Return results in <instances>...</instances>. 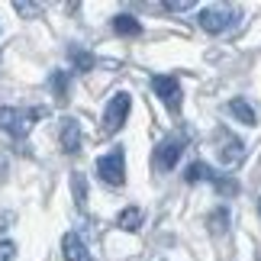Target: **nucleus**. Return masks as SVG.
Segmentation results:
<instances>
[{
    "label": "nucleus",
    "instance_id": "nucleus-1",
    "mask_svg": "<svg viewBox=\"0 0 261 261\" xmlns=\"http://www.w3.org/2000/svg\"><path fill=\"white\" fill-rule=\"evenodd\" d=\"M45 110H16V107H0V129L10 133L13 139L29 136V129L36 126V119L42 116Z\"/></svg>",
    "mask_w": 261,
    "mask_h": 261
},
{
    "label": "nucleus",
    "instance_id": "nucleus-2",
    "mask_svg": "<svg viewBox=\"0 0 261 261\" xmlns=\"http://www.w3.org/2000/svg\"><path fill=\"white\" fill-rule=\"evenodd\" d=\"M129 107H133V97L119 90V94H116V97L107 103V110H103V119H100V133H103V136H116L119 129L126 126Z\"/></svg>",
    "mask_w": 261,
    "mask_h": 261
},
{
    "label": "nucleus",
    "instance_id": "nucleus-3",
    "mask_svg": "<svg viewBox=\"0 0 261 261\" xmlns=\"http://www.w3.org/2000/svg\"><path fill=\"white\" fill-rule=\"evenodd\" d=\"M97 174L110 187H123L126 184V155H123V148H113L110 155L97 158Z\"/></svg>",
    "mask_w": 261,
    "mask_h": 261
},
{
    "label": "nucleus",
    "instance_id": "nucleus-4",
    "mask_svg": "<svg viewBox=\"0 0 261 261\" xmlns=\"http://www.w3.org/2000/svg\"><path fill=\"white\" fill-rule=\"evenodd\" d=\"M152 90H155V97L162 100L171 113H180V100H184V94H180V81H177V77H171V74H155L152 77Z\"/></svg>",
    "mask_w": 261,
    "mask_h": 261
},
{
    "label": "nucleus",
    "instance_id": "nucleus-5",
    "mask_svg": "<svg viewBox=\"0 0 261 261\" xmlns=\"http://www.w3.org/2000/svg\"><path fill=\"white\" fill-rule=\"evenodd\" d=\"M236 19H239V7H206L200 13V26L216 36V33H226Z\"/></svg>",
    "mask_w": 261,
    "mask_h": 261
},
{
    "label": "nucleus",
    "instance_id": "nucleus-6",
    "mask_svg": "<svg viewBox=\"0 0 261 261\" xmlns=\"http://www.w3.org/2000/svg\"><path fill=\"white\" fill-rule=\"evenodd\" d=\"M180 152H184V142H180L177 136H168V139H162V142H158V148H155V158H152L155 171H171V168L177 165Z\"/></svg>",
    "mask_w": 261,
    "mask_h": 261
},
{
    "label": "nucleus",
    "instance_id": "nucleus-7",
    "mask_svg": "<svg viewBox=\"0 0 261 261\" xmlns=\"http://www.w3.org/2000/svg\"><path fill=\"white\" fill-rule=\"evenodd\" d=\"M223 142L226 145H219V162H223V168H236L245 158V145L239 142L236 136H229V133H223Z\"/></svg>",
    "mask_w": 261,
    "mask_h": 261
},
{
    "label": "nucleus",
    "instance_id": "nucleus-8",
    "mask_svg": "<svg viewBox=\"0 0 261 261\" xmlns=\"http://www.w3.org/2000/svg\"><path fill=\"white\" fill-rule=\"evenodd\" d=\"M58 142H62V148L68 155H74L77 148H81V126H77V119L68 116L62 123V133H58Z\"/></svg>",
    "mask_w": 261,
    "mask_h": 261
},
{
    "label": "nucleus",
    "instance_id": "nucleus-9",
    "mask_svg": "<svg viewBox=\"0 0 261 261\" xmlns=\"http://www.w3.org/2000/svg\"><path fill=\"white\" fill-rule=\"evenodd\" d=\"M62 255H65V261H90L87 245H84L74 232H68V236L62 239Z\"/></svg>",
    "mask_w": 261,
    "mask_h": 261
},
{
    "label": "nucleus",
    "instance_id": "nucleus-10",
    "mask_svg": "<svg viewBox=\"0 0 261 261\" xmlns=\"http://www.w3.org/2000/svg\"><path fill=\"white\" fill-rule=\"evenodd\" d=\"M113 29H116L119 36H133V39L142 36V23H139L133 13H119V16L113 19Z\"/></svg>",
    "mask_w": 261,
    "mask_h": 261
},
{
    "label": "nucleus",
    "instance_id": "nucleus-11",
    "mask_svg": "<svg viewBox=\"0 0 261 261\" xmlns=\"http://www.w3.org/2000/svg\"><path fill=\"white\" fill-rule=\"evenodd\" d=\"M229 113H232L239 123L255 126V110H252V103H248V100H242V97H236L232 103H229Z\"/></svg>",
    "mask_w": 261,
    "mask_h": 261
},
{
    "label": "nucleus",
    "instance_id": "nucleus-12",
    "mask_svg": "<svg viewBox=\"0 0 261 261\" xmlns=\"http://www.w3.org/2000/svg\"><path fill=\"white\" fill-rule=\"evenodd\" d=\"M142 210H139V206H126L123 210V213H119V219H116V223H119V229H126V232H136V229L139 226H142Z\"/></svg>",
    "mask_w": 261,
    "mask_h": 261
},
{
    "label": "nucleus",
    "instance_id": "nucleus-13",
    "mask_svg": "<svg viewBox=\"0 0 261 261\" xmlns=\"http://www.w3.org/2000/svg\"><path fill=\"white\" fill-rule=\"evenodd\" d=\"M68 55H71V62H74V68H77V71H90V68H94V55H90V52H84V48L71 45V48H68Z\"/></svg>",
    "mask_w": 261,
    "mask_h": 261
},
{
    "label": "nucleus",
    "instance_id": "nucleus-14",
    "mask_svg": "<svg viewBox=\"0 0 261 261\" xmlns=\"http://www.w3.org/2000/svg\"><path fill=\"white\" fill-rule=\"evenodd\" d=\"M184 177L190 180V184H197V180H210V177H213V171H210V165H203V162H194V165L187 168V174H184Z\"/></svg>",
    "mask_w": 261,
    "mask_h": 261
},
{
    "label": "nucleus",
    "instance_id": "nucleus-15",
    "mask_svg": "<svg viewBox=\"0 0 261 261\" xmlns=\"http://www.w3.org/2000/svg\"><path fill=\"white\" fill-rule=\"evenodd\" d=\"M210 229L213 232H226L229 229V210H213L210 213Z\"/></svg>",
    "mask_w": 261,
    "mask_h": 261
},
{
    "label": "nucleus",
    "instance_id": "nucleus-16",
    "mask_svg": "<svg viewBox=\"0 0 261 261\" xmlns=\"http://www.w3.org/2000/svg\"><path fill=\"white\" fill-rule=\"evenodd\" d=\"M48 84H52V90H55V97H58V100H65V97H68V74H65V71H55L52 77H48Z\"/></svg>",
    "mask_w": 261,
    "mask_h": 261
},
{
    "label": "nucleus",
    "instance_id": "nucleus-17",
    "mask_svg": "<svg viewBox=\"0 0 261 261\" xmlns=\"http://www.w3.org/2000/svg\"><path fill=\"white\" fill-rule=\"evenodd\" d=\"M210 180H213V187L219 190V194H229V197H232V194H236V190H239V184H236V180H232V177H223V174H213V177H210Z\"/></svg>",
    "mask_w": 261,
    "mask_h": 261
},
{
    "label": "nucleus",
    "instance_id": "nucleus-18",
    "mask_svg": "<svg viewBox=\"0 0 261 261\" xmlns=\"http://www.w3.org/2000/svg\"><path fill=\"white\" fill-rule=\"evenodd\" d=\"M74 200H77V206H84V200H87V184H84V174H74Z\"/></svg>",
    "mask_w": 261,
    "mask_h": 261
},
{
    "label": "nucleus",
    "instance_id": "nucleus-19",
    "mask_svg": "<svg viewBox=\"0 0 261 261\" xmlns=\"http://www.w3.org/2000/svg\"><path fill=\"white\" fill-rule=\"evenodd\" d=\"M168 13H184V10H194V4L190 0H168V4H162Z\"/></svg>",
    "mask_w": 261,
    "mask_h": 261
},
{
    "label": "nucleus",
    "instance_id": "nucleus-20",
    "mask_svg": "<svg viewBox=\"0 0 261 261\" xmlns=\"http://www.w3.org/2000/svg\"><path fill=\"white\" fill-rule=\"evenodd\" d=\"M16 13H26V16H36V13H42V4H26V0H16Z\"/></svg>",
    "mask_w": 261,
    "mask_h": 261
},
{
    "label": "nucleus",
    "instance_id": "nucleus-21",
    "mask_svg": "<svg viewBox=\"0 0 261 261\" xmlns=\"http://www.w3.org/2000/svg\"><path fill=\"white\" fill-rule=\"evenodd\" d=\"M0 261H16V245L10 242V239L0 242Z\"/></svg>",
    "mask_w": 261,
    "mask_h": 261
},
{
    "label": "nucleus",
    "instance_id": "nucleus-22",
    "mask_svg": "<svg viewBox=\"0 0 261 261\" xmlns=\"http://www.w3.org/2000/svg\"><path fill=\"white\" fill-rule=\"evenodd\" d=\"M258 210H261V203H258Z\"/></svg>",
    "mask_w": 261,
    "mask_h": 261
}]
</instances>
